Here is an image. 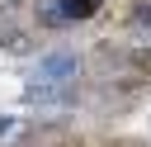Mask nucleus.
I'll list each match as a JSON object with an SVG mask.
<instances>
[{
	"label": "nucleus",
	"mask_w": 151,
	"mask_h": 147,
	"mask_svg": "<svg viewBox=\"0 0 151 147\" xmlns=\"http://www.w3.org/2000/svg\"><path fill=\"white\" fill-rule=\"evenodd\" d=\"M99 5H104V0H57V9H61L66 19H90Z\"/></svg>",
	"instance_id": "1"
}]
</instances>
